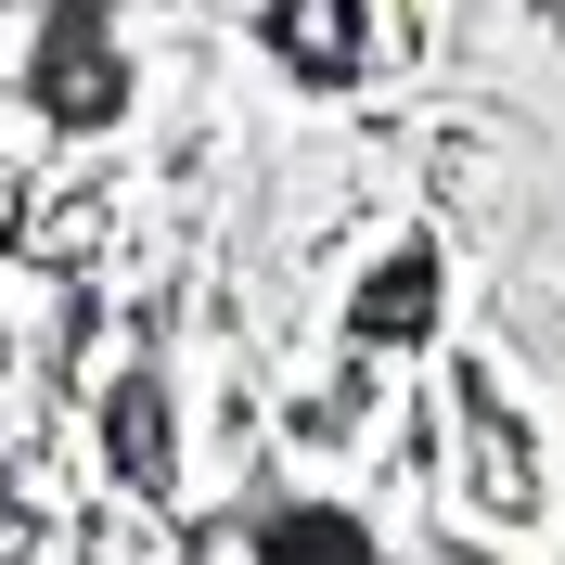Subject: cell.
Here are the masks:
<instances>
[{"label": "cell", "instance_id": "1", "mask_svg": "<svg viewBox=\"0 0 565 565\" xmlns=\"http://www.w3.org/2000/svg\"><path fill=\"white\" fill-rule=\"evenodd\" d=\"M39 104L77 116V129H104V116L129 104V65H116V39H104V0L52 13V39H39Z\"/></svg>", "mask_w": 565, "mask_h": 565}, {"label": "cell", "instance_id": "2", "mask_svg": "<svg viewBox=\"0 0 565 565\" xmlns=\"http://www.w3.org/2000/svg\"><path fill=\"white\" fill-rule=\"evenodd\" d=\"M424 321H437V245L398 232V245L360 270V296H348V348H424Z\"/></svg>", "mask_w": 565, "mask_h": 565}, {"label": "cell", "instance_id": "3", "mask_svg": "<svg viewBox=\"0 0 565 565\" xmlns=\"http://www.w3.org/2000/svg\"><path fill=\"white\" fill-rule=\"evenodd\" d=\"M270 52L321 90L373 77V0H270Z\"/></svg>", "mask_w": 565, "mask_h": 565}, {"label": "cell", "instance_id": "4", "mask_svg": "<svg viewBox=\"0 0 565 565\" xmlns=\"http://www.w3.org/2000/svg\"><path fill=\"white\" fill-rule=\"evenodd\" d=\"M462 476H476V501H489V514H527V501H540L527 437H514V412H501L489 386H462Z\"/></svg>", "mask_w": 565, "mask_h": 565}, {"label": "cell", "instance_id": "5", "mask_svg": "<svg viewBox=\"0 0 565 565\" xmlns=\"http://www.w3.org/2000/svg\"><path fill=\"white\" fill-rule=\"evenodd\" d=\"M257 565H373V527L348 501H270L257 514Z\"/></svg>", "mask_w": 565, "mask_h": 565}, {"label": "cell", "instance_id": "6", "mask_svg": "<svg viewBox=\"0 0 565 565\" xmlns=\"http://www.w3.org/2000/svg\"><path fill=\"white\" fill-rule=\"evenodd\" d=\"M116 462H129L141 489H168V386H154V373L116 386Z\"/></svg>", "mask_w": 565, "mask_h": 565}, {"label": "cell", "instance_id": "7", "mask_svg": "<svg viewBox=\"0 0 565 565\" xmlns=\"http://www.w3.org/2000/svg\"><path fill=\"white\" fill-rule=\"evenodd\" d=\"M0 527H13V501H0Z\"/></svg>", "mask_w": 565, "mask_h": 565}]
</instances>
